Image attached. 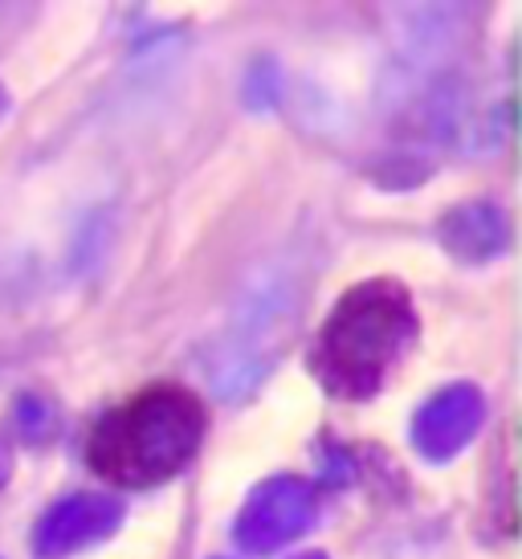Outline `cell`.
<instances>
[{
  "label": "cell",
  "instance_id": "cell-1",
  "mask_svg": "<svg viewBox=\"0 0 522 559\" xmlns=\"http://www.w3.org/2000/svg\"><path fill=\"white\" fill-rule=\"evenodd\" d=\"M204 437V401L185 384H152L115 404L86 433V466L103 481L147 490L176 478Z\"/></svg>",
  "mask_w": 522,
  "mask_h": 559
}]
</instances>
